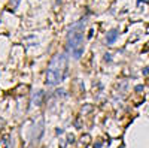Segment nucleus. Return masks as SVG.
Here are the masks:
<instances>
[{
	"label": "nucleus",
	"instance_id": "1",
	"mask_svg": "<svg viewBox=\"0 0 149 148\" xmlns=\"http://www.w3.org/2000/svg\"><path fill=\"white\" fill-rule=\"evenodd\" d=\"M69 69V61L66 54H57L51 65L48 66V73H46V81L49 84H57L60 81H63V78L66 76Z\"/></svg>",
	"mask_w": 149,
	"mask_h": 148
},
{
	"label": "nucleus",
	"instance_id": "2",
	"mask_svg": "<svg viewBox=\"0 0 149 148\" xmlns=\"http://www.w3.org/2000/svg\"><path fill=\"white\" fill-rule=\"evenodd\" d=\"M69 48L74 57H79L84 49V33L81 26L73 27L69 33Z\"/></svg>",
	"mask_w": 149,
	"mask_h": 148
}]
</instances>
